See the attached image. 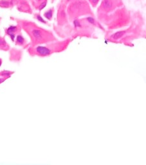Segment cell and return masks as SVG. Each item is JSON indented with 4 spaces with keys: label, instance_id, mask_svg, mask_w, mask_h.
<instances>
[{
    "label": "cell",
    "instance_id": "cell-1",
    "mask_svg": "<svg viewBox=\"0 0 146 165\" xmlns=\"http://www.w3.org/2000/svg\"><path fill=\"white\" fill-rule=\"evenodd\" d=\"M27 30L34 45L46 43L45 41L53 40L54 39V36L51 34L37 27L28 26Z\"/></svg>",
    "mask_w": 146,
    "mask_h": 165
},
{
    "label": "cell",
    "instance_id": "cell-2",
    "mask_svg": "<svg viewBox=\"0 0 146 165\" xmlns=\"http://www.w3.org/2000/svg\"><path fill=\"white\" fill-rule=\"evenodd\" d=\"M32 52H34L35 55L39 56H49L51 53H52V49L48 48V47L39 46L35 47Z\"/></svg>",
    "mask_w": 146,
    "mask_h": 165
},
{
    "label": "cell",
    "instance_id": "cell-3",
    "mask_svg": "<svg viewBox=\"0 0 146 165\" xmlns=\"http://www.w3.org/2000/svg\"><path fill=\"white\" fill-rule=\"evenodd\" d=\"M18 28L16 26H11L7 30H6V34L11 36L12 40L14 41L15 38V34L18 32Z\"/></svg>",
    "mask_w": 146,
    "mask_h": 165
},
{
    "label": "cell",
    "instance_id": "cell-4",
    "mask_svg": "<svg viewBox=\"0 0 146 165\" xmlns=\"http://www.w3.org/2000/svg\"><path fill=\"white\" fill-rule=\"evenodd\" d=\"M9 48L8 45L6 43V41L3 38H0V49L7 50Z\"/></svg>",
    "mask_w": 146,
    "mask_h": 165
},
{
    "label": "cell",
    "instance_id": "cell-5",
    "mask_svg": "<svg viewBox=\"0 0 146 165\" xmlns=\"http://www.w3.org/2000/svg\"><path fill=\"white\" fill-rule=\"evenodd\" d=\"M25 43V39L21 35H18L16 38V44L19 45H23Z\"/></svg>",
    "mask_w": 146,
    "mask_h": 165
},
{
    "label": "cell",
    "instance_id": "cell-6",
    "mask_svg": "<svg viewBox=\"0 0 146 165\" xmlns=\"http://www.w3.org/2000/svg\"><path fill=\"white\" fill-rule=\"evenodd\" d=\"M53 12H54L53 9L48 10L47 12L44 13V17L47 18L48 19H51L53 16Z\"/></svg>",
    "mask_w": 146,
    "mask_h": 165
},
{
    "label": "cell",
    "instance_id": "cell-7",
    "mask_svg": "<svg viewBox=\"0 0 146 165\" xmlns=\"http://www.w3.org/2000/svg\"><path fill=\"white\" fill-rule=\"evenodd\" d=\"M123 34H124V32H116V33L114 34L111 35V38L113 39H115V40H118L120 38H121Z\"/></svg>",
    "mask_w": 146,
    "mask_h": 165
},
{
    "label": "cell",
    "instance_id": "cell-8",
    "mask_svg": "<svg viewBox=\"0 0 146 165\" xmlns=\"http://www.w3.org/2000/svg\"><path fill=\"white\" fill-rule=\"evenodd\" d=\"M34 3H37L38 5H40L41 3L45 1V0H34Z\"/></svg>",
    "mask_w": 146,
    "mask_h": 165
},
{
    "label": "cell",
    "instance_id": "cell-9",
    "mask_svg": "<svg viewBox=\"0 0 146 165\" xmlns=\"http://www.w3.org/2000/svg\"><path fill=\"white\" fill-rule=\"evenodd\" d=\"M98 1H99V0H90L91 3H92L93 5H96L97 3V2H98Z\"/></svg>",
    "mask_w": 146,
    "mask_h": 165
},
{
    "label": "cell",
    "instance_id": "cell-10",
    "mask_svg": "<svg viewBox=\"0 0 146 165\" xmlns=\"http://www.w3.org/2000/svg\"><path fill=\"white\" fill-rule=\"evenodd\" d=\"M37 19H38V20H39V21H42L43 23H45V21L43 20V19L41 18L40 16H37Z\"/></svg>",
    "mask_w": 146,
    "mask_h": 165
},
{
    "label": "cell",
    "instance_id": "cell-11",
    "mask_svg": "<svg viewBox=\"0 0 146 165\" xmlns=\"http://www.w3.org/2000/svg\"><path fill=\"white\" fill-rule=\"evenodd\" d=\"M5 79H6V78H5ZM5 79H1V78H0V83H1L2 82L4 81L5 80Z\"/></svg>",
    "mask_w": 146,
    "mask_h": 165
},
{
    "label": "cell",
    "instance_id": "cell-12",
    "mask_svg": "<svg viewBox=\"0 0 146 165\" xmlns=\"http://www.w3.org/2000/svg\"><path fill=\"white\" fill-rule=\"evenodd\" d=\"M1 63H2V61H1V59H0V66L1 65Z\"/></svg>",
    "mask_w": 146,
    "mask_h": 165
},
{
    "label": "cell",
    "instance_id": "cell-13",
    "mask_svg": "<svg viewBox=\"0 0 146 165\" xmlns=\"http://www.w3.org/2000/svg\"><path fill=\"white\" fill-rule=\"evenodd\" d=\"M90 22H91V23H92V20H91V21H90ZM92 23H93V20H92Z\"/></svg>",
    "mask_w": 146,
    "mask_h": 165
}]
</instances>
